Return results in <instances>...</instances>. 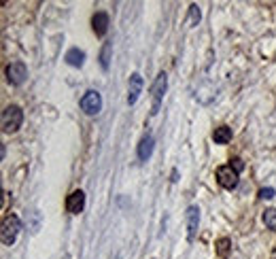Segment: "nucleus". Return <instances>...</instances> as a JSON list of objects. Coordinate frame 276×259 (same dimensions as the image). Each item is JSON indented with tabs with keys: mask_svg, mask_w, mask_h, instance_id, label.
<instances>
[{
	"mask_svg": "<svg viewBox=\"0 0 276 259\" xmlns=\"http://www.w3.org/2000/svg\"><path fill=\"white\" fill-rule=\"evenodd\" d=\"M23 121V111L17 104H9L2 111V132L4 134H15L21 128Z\"/></svg>",
	"mask_w": 276,
	"mask_h": 259,
	"instance_id": "nucleus-1",
	"label": "nucleus"
},
{
	"mask_svg": "<svg viewBox=\"0 0 276 259\" xmlns=\"http://www.w3.org/2000/svg\"><path fill=\"white\" fill-rule=\"evenodd\" d=\"M21 230V221L17 215H9L4 217L2 221V230H0V238H2V245L4 247H11L15 240H17V234Z\"/></svg>",
	"mask_w": 276,
	"mask_h": 259,
	"instance_id": "nucleus-2",
	"label": "nucleus"
},
{
	"mask_svg": "<svg viewBox=\"0 0 276 259\" xmlns=\"http://www.w3.org/2000/svg\"><path fill=\"white\" fill-rule=\"evenodd\" d=\"M166 87H168V77H166V73H160V75H157V79H155V83H153V87H151V96H153L151 115H157V111H160V104H162V98L166 93Z\"/></svg>",
	"mask_w": 276,
	"mask_h": 259,
	"instance_id": "nucleus-3",
	"label": "nucleus"
},
{
	"mask_svg": "<svg viewBox=\"0 0 276 259\" xmlns=\"http://www.w3.org/2000/svg\"><path fill=\"white\" fill-rule=\"evenodd\" d=\"M100 108H102V96L98 91H85V96L81 98V111L85 115H98L100 113Z\"/></svg>",
	"mask_w": 276,
	"mask_h": 259,
	"instance_id": "nucleus-4",
	"label": "nucleus"
},
{
	"mask_svg": "<svg viewBox=\"0 0 276 259\" xmlns=\"http://www.w3.org/2000/svg\"><path fill=\"white\" fill-rule=\"evenodd\" d=\"M217 180L225 189H236V187H238V172L232 166H221V168H217Z\"/></svg>",
	"mask_w": 276,
	"mask_h": 259,
	"instance_id": "nucleus-5",
	"label": "nucleus"
},
{
	"mask_svg": "<svg viewBox=\"0 0 276 259\" xmlns=\"http://www.w3.org/2000/svg\"><path fill=\"white\" fill-rule=\"evenodd\" d=\"M26 77H28V68L23 62H13V64L6 66V81L11 85H21L26 81Z\"/></svg>",
	"mask_w": 276,
	"mask_h": 259,
	"instance_id": "nucleus-6",
	"label": "nucleus"
},
{
	"mask_svg": "<svg viewBox=\"0 0 276 259\" xmlns=\"http://www.w3.org/2000/svg\"><path fill=\"white\" fill-rule=\"evenodd\" d=\"M83 208H85V193L81 189H77L68 195V200H66V210L68 213H73V215H79V213H83Z\"/></svg>",
	"mask_w": 276,
	"mask_h": 259,
	"instance_id": "nucleus-7",
	"label": "nucleus"
},
{
	"mask_svg": "<svg viewBox=\"0 0 276 259\" xmlns=\"http://www.w3.org/2000/svg\"><path fill=\"white\" fill-rule=\"evenodd\" d=\"M198 223H200V208L198 206H189L187 208V236H189V240L195 238Z\"/></svg>",
	"mask_w": 276,
	"mask_h": 259,
	"instance_id": "nucleus-8",
	"label": "nucleus"
},
{
	"mask_svg": "<svg viewBox=\"0 0 276 259\" xmlns=\"http://www.w3.org/2000/svg\"><path fill=\"white\" fill-rule=\"evenodd\" d=\"M140 91H143V77L138 73H134L130 77V89H128V104H136V100L140 98Z\"/></svg>",
	"mask_w": 276,
	"mask_h": 259,
	"instance_id": "nucleus-9",
	"label": "nucleus"
},
{
	"mask_svg": "<svg viewBox=\"0 0 276 259\" xmlns=\"http://www.w3.org/2000/svg\"><path fill=\"white\" fill-rule=\"evenodd\" d=\"M92 26H93V32H96L98 36H104L106 30H108V15L104 11L96 13V15H93V19H92Z\"/></svg>",
	"mask_w": 276,
	"mask_h": 259,
	"instance_id": "nucleus-10",
	"label": "nucleus"
},
{
	"mask_svg": "<svg viewBox=\"0 0 276 259\" xmlns=\"http://www.w3.org/2000/svg\"><path fill=\"white\" fill-rule=\"evenodd\" d=\"M212 140H215L217 145H227L232 140V128H227V125L215 128V132H212Z\"/></svg>",
	"mask_w": 276,
	"mask_h": 259,
	"instance_id": "nucleus-11",
	"label": "nucleus"
},
{
	"mask_svg": "<svg viewBox=\"0 0 276 259\" xmlns=\"http://www.w3.org/2000/svg\"><path fill=\"white\" fill-rule=\"evenodd\" d=\"M151 153H153V138L145 136L143 140H140V145H138V158H140V162H147L149 158H151Z\"/></svg>",
	"mask_w": 276,
	"mask_h": 259,
	"instance_id": "nucleus-12",
	"label": "nucleus"
},
{
	"mask_svg": "<svg viewBox=\"0 0 276 259\" xmlns=\"http://www.w3.org/2000/svg\"><path fill=\"white\" fill-rule=\"evenodd\" d=\"M66 62L70 66H83V62H85V53L81 49H77V47H73L68 53H66Z\"/></svg>",
	"mask_w": 276,
	"mask_h": 259,
	"instance_id": "nucleus-13",
	"label": "nucleus"
},
{
	"mask_svg": "<svg viewBox=\"0 0 276 259\" xmlns=\"http://www.w3.org/2000/svg\"><path fill=\"white\" fill-rule=\"evenodd\" d=\"M230 251H232V240L230 238H219L217 240V253H219V257H227L230 255Z\"/></svg>",
	"mask_w": 276,
	"mask_h": 259,
	"instance_id": "nucleus-14",
	"label": "nucleus"
},
{
	"mask_svg": "<svg viewBox=\"0 0 276 259\" xmlns=\"http://www.w3.org/2000/svg\"><path fill=\"white\" fill-rule=\"evenodd\" d=\"M264 223L268 230H272L276 232V208H268L266 213H264Z\"/></svg>",
	"mask_w": 276,
	"mask_h": 259,
	"instance_id": "nucleus-15",
	"label": "nucleus"
},
{
	"mask_svg": "<svg viewBox=\"0 0 276 259\" xmlns=\"http://www.w3.org/2000/svg\"><path fill=\"white\" fill-rule=\"evenodd\" d=\"M110 51H113V45L104 43V47H102V53H100V64H102V68H104V70L110 64Z\"/></svg>",
	"mask_w": 276,
	"mask_h": 259,
	"instance_id": "nucleus-16",
	"label": "nucleus"
},
{
	"mask_svg": "<svg viewBox=\"0 0 276 259\" xmlns=\"http://www.w3.org/2000/svg\"><path fill=\"white\" fill-rule=\"evenodd\" d=\"M198 21H200V6L198 4H191L189 6V26H198Z\"/></svg>",
	"mask_w": 276,
	"mask_h": 259,
	"instance_id": "nucleus-17",
	"label": "nucleus"
},
{
	"mask_svg": "<svg viewBox=\"0 0 276 259\" xmlns=\"http://www.w3.org/2000/svg\"><path fill=\"white\" fill-rule=\"evenodd\" d=\"M259 198H262V200H272L274 198V189H272V187H264V189H259Z\"/></svg>",
	"mask_w": 276,
	"mask_h": 259,
	"instance_id": "nucleus-18",
	"label": "nucleus"
},
{
	"mask_svg": "<svg viewBox=\"0 0 276 259\" xmlns=\"http://www.w3.org/2000/svg\"><path fill=\"white\" fill-rule=\"evenodd\" d=\"M230 166H232V168H234V170H236V172H238V174H240V172H242V168H244V162H242L240 158H234Z\"/></svg>",
	"mask_w": 276,
	"mask_h": 259,
	"instance_id": "nucleus-19",
	"label": "nucleus"
},
{
	"mask_svg": "<svg viewBox=\"0 0 276 259\" xmlns=\"http://www.w3.org/2000/svg\"><path fill=\"white\" fill-rule=\"evenodd\" d=\"M272 259H276V247L272 249Z\"/></svg>",
	"mask_w": 276,
	"mask_h": 259,
	"instance_id": "nucleus-20",
	"label": "nucleus"
}]
</instances>
